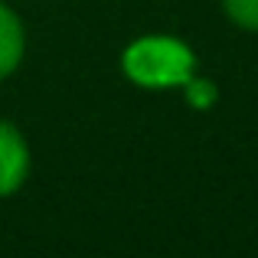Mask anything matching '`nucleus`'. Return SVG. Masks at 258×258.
Here are the masks:
<instances>
[{
	"label": "nucleus",
	"mask_w": 258,
	"mask_h": 258,
	"mask_svg": "<svg viewBox=\"0 0 258 258\" xmlns=\"http://www.w3.org/2000/svg\"><path fill=\"white\" fill-rule=\"evenodd\" d=\"M20 56H23V26L17 13L0 4V79L17 69Z\"/></svg>",
	"instance_id": "3"
},
{
	"label": "nucleus",
	"mask_w": 258,
	"mask_h": 258,
	"mask_svg": "<svg viewBox=\"0 0 258 258\" xmlns=\"http://www.w3.org/2000/svg\"><path fill=\"white\" fill-rule=\"evenodd\" d=\"M193 52L170 36H144L127 46L124 72L131 82L144 88H173L193 76Z\"/></svg>",
	"instance_id": "1"
},
{
	"label": "nucleus",
	"mask_w": 258,
	"mask_h": 258,
	"mask_svg": "<svg viewBox=\"0 0 258 258\" xmlns=\"http://www.w3.org/2000/svg\"><path fill=\"white\" fill-rule=\"evenodd\" d=\"M30 170V151L20 131L7 121H0V196L13 193L26 180Z\"/></svg>",
	"instance_id": "2"
},
{
	"label": "nucleus",
	"mask_w": 258,
	"mask_h": 258,
	"mask_svg": "<svg viewBox=\"0 0 258 258\" xmlns=\"http://www.w3.org/2000/svg\"><path fill=\"white\" fill-rule=\"evenodd\" d=\"M183 92H186V101L193 108H209L216 101V85L206 82V79H196V76H189L183 82Z\"/></svg>",
	"instance_id": "5"
},
{
	"label": "nucleus",
	"mask_w": 258,
	"mask_h": 258,
	"mask_svg": "<svg viewBox=\"0 0 258 258\" xmlns=\"http://www.w3.org/2000/svg\"><path fill=\"white\" fill-rule=\"evenodd\" d=\"M222 7L242 30H258V0H222Z\"/></svg>",
	"instance_id": "4"
}]
</instances>
